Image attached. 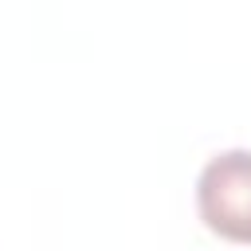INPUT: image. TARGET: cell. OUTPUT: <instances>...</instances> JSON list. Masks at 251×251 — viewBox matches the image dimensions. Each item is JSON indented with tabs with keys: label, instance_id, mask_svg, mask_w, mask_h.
I'll return each instance as SVG.
<instances>
[{
	"label": "cell",
	"instance_id": "cell-1",
	"mask_svg": "<svg viewBox=\"0 0 251 251\" xmlns=\"http://www.w3.org/2000/svg\"><path fill=\"white\" fill-rule=\"evenodd\" d=\"M196 208L220 239L251 243V149L216 153L200 169Z\"/></svg>",
	"mask_w": 251,
	"mask_h": 251
}]
</instances>
